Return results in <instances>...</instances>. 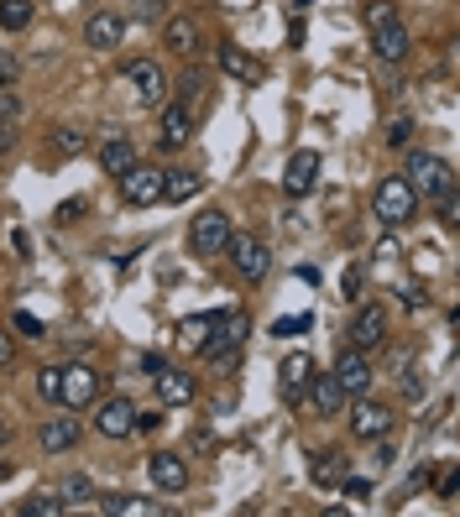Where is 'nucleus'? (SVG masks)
Wrapping results in <instances>:
<instances>
[{
  "label": "nucleus",
  "instance_id": "obj_31",
  "mask_svg": "<svg viewBox=\"0 0 460 517\" xmlns=\"http://www.w3.org/2000/svg\"><path fill=\"white\" fill-rule=\"evenodd\" d=\"M204 79H210V74H204V68H189V74H183L178 79V89H173V100H183V105H199V94H204Z\"/></svg>",
  "mask_w": 460,
  "mask_h": 517
},
{
  "label": "nucleus",
  "instance_id": "obj_48",
  "mask_svg": "<svg viewBox=\"0 0 460 517\" xmlns=\"http://www.w3.org/2000/svg\"><path fill=\"white\" fill-rule=\"evenodd\" d=\"M440 497H445V502H455V497H460V476H445V486H440Z\"/></svg>",
  "mask_w": 460,
  "mask_h": 517
},
{
  "label": "nucleus",
  "instance_id": "obj_13",
  "mask_svg": "<svg viewBox=\"0 0 460 517\" xmlns=\"http://www.w3.org/2000/svg\"><path fill=\"white\" fill-rule=\"evenodd\" d=\"M95 429L105 439H131L136 434V403H131V397H110V403H100Z\"/></svg>",
  "mask_w": 460,
  "mask_h": 517
},
{
  "label": "nucleus",
  "instance_id": "obj_26",
  "mask_svg": "<svg viewBox=\"0 0 460 517\" xmlns=\"http://www.w3.org/2000/svg\"><path fill=\"white\" fill-rule=\"evenodd\" d=\"M204 188V178L199 173H189V168H173V173H163V204H189L194 194Z\"/></svg>",
  "mask_w": 460,
  "mask_h": 517
},
{
  "label": "nucleus",
  "instance_id": "obj_19",
  "mask_svg": "<svg viewBox=\"0 0 460 517\" xmlns=\"http://www.w3.org/2000/svg\"><path fill=\"white\" fill-rule=\"evenodd\" d=\"M309 397H314V408H319V418H340V413H345V403H351V397H345V387L335 382L330 371H325V376L314 371V382H309Z\"/></svg>",
  "mask_w": 460,
  "mask_h": 517
},
{
  "label": "nucleus",
  "instance_id": "obj_37",
  "mask_svg": "<svg viewBox=\"0 0 460 517\" xmlns=\"http://www.w3.org/2000/svg\"><path fill=\"white\" fill-rule=\"evenodd\" d=\"M11 324H16V335H27V340H42V335H48V329H42V319H37V314H27V309H21Z\"/></svg>",
  "mask_w": 460,
  "mask_h": 517
},
{
  "label": "nucleus",
  "instance_id": "obj_29",
  "mask_svg": "<svg viewBox=\"0 0 460 517\" xmlns=\"http://www.w3.org/2000/svg\"><path fill=\"white\" fill-rule=\"evenodd\" d=\"M32 21V0H0V32H21Z\"/></svg>",
  "mask_w": 460,
  "mask_h": 517
},
{
  "label": "nucleus",
  "instance_id": "obj_32",
  "mask_svg": "<svg viewBox=\"0 0 460 517\" xmlns=\"http://www.w3.org/2000/svg\"><path fill=\"white\" fill-rule=\"evenodd\" d=\"M361 21H366V32H377V27H387V21H398V6L393 0H366Z\"/></svg>",
  "mask_w": 460,
  "mask_h": 517
},
{
  "label": "nucleus",
  "instance_id": "obj_16",
  "mask_svg": "<svg viewBox=\"0 0 460 517\" xmlns=\"http://www.w3.org/2000/svg\"><path fill=\"white\" fill-rule=\"evenodd\" d=\"M345 408H351V403H345ZM351 434L356 439H387V434H393V413H387L382 403H366V397H361V403L351 408Z\"/></svg>",
  "mask_w": 460,
  "mask_h": 517
},
{
  "label": "nucleus",
  "instance_id": "obj_51",
  "mask_svg": "<svg viewBox=\"0 0 460 517\" xmlns=\"http://www.w3.org/2000/svg\"><path fill=\"white\" fill-rule=\"evenodd\" d=\"M11 476V460H0V481H6Z\"/></svg>",
  "mask_w": 460,
  "mask_h": 517
},
{
  "label": "nucleus",
  "instance_id": "obj_35",
  "mask_svg": "<svg viewBox=\"0 0 460 517\" xmlns=\"http://www.w3.org/2000/svg\"><path fill=\"white\" fill-rule=\"evenodd\" d=\"M58 387H63V366H42L37 371V392L48 397V403H58Z\"/></svg>",
  "mask_w": 460,
  "mask_h": 517
},
{
  "label": "nucleus",
  "instance_id": "obj_20",
  "mask_svg": "<svg viewBox=\"0 0 460 517\" xmlns=\"http://www.w3.org/2000/svg\"><path fill=\"white\" fill-rule=\"evenodd\" d=\"M309 476H314V486L335 491L345 476H351V460H345L340 450H314V460H309Z\"/></svg>",
  "mask_w": 460,
  "mask_h": 517
},
{
  "label": "nucleus",
  "instance_id": "obj_36",
  "mask_svg": "<svg viewBox=\"0 0 460 517\" xmlns=\"http://www.w3.org/2000/svg\"><path fill=\"white\" fill-rule=\"evenodd\" d=\"M204 329H210V314H194V319H183L178 340H183V345H199V340H204Z\"/></svg>",
  "mask_w": 460,
  "mask_h": 517
},
{
  "label": "nucleus",
  "instance_id": "obj_46",
  "mask_svg": "<svg viewBox=\"0 0 460 517\" xmlns=\"http://www.w3.org/2000/svg\"><path fill=\"white\" fill-rule=\"evenodd\" d=\"M79 215H84V199H68V204L58 209V220H63V225H68V220H79Z\"/></svg>",
  "mask_w": 460,
  "mask_h": 517
},
{
  "label": "nucleus",
  "instance_id": "obj_17",
  "mask_svg": "<svg viewBox=\"0 0 460 517\" xmlns=\"http://www.w3.org/2000/svg\"><path fill=\"white\" fill-rule=\"evenodd\" d=\"M372 53H377L387 68L408 63V53H413V37H408V27H403V21H387V27H377V32H372Z\"/></svg>",
  "mask_w": 460,
  "mask_h": 517
},
{
  "label": "nucleus",
  "instance_id": "obj_12",
  "mask_svg": "<svg viewBox=\"0 0 460 517\" xmlns=\"http://www.w3.org/2000/svg\"><path fill=\"white\" fill-rule=\"evenodd\" d=\"M314 183H319V152H293L288 157V168H283V194L288 199H304V194H314Z\"/></svg>",
  "mask_w": 460,
  "mask_h": 517
},
{
  "label": "nucleus",
  "instance_id": "obj_9",
  "mask_svg": "<svg viewBox=\"0 0 460 517\" xmlns=\"http://www.w3.org/2000/svg\"><path fill=\"white\" fill-rule=\"evenodd\" d=\"M351 345L366 350V356L387 345V309H382V303H361V309H356V319H351Z\"/></svg>",
  "mask_w": 460,
  "mask_h": 517
},
{
  "label": "nucleus",
  "instance_id": "obj_22",
  "mask_svg": "<svg viewBox=\"0 0 460 517\" xmlns=\"http://www.w3.org/2000/svg\"><path fill=\"white\" fill-rule=\"evenodd\" d=\"M100 512H110V517H163L168 507L163 502H147V497H126V491H105L100 497Z\"/></svg>",
  "mask_w": 460,
  "mask_h": 517
},
{
  "label": "nucleus",
  "instance_id": "obj_41",
  "mask_svg": "<svg viewBox=\"0 0 460 517\" xmlns=\"http://www.w3.org/2000/svg\"><path fill=\"white\" fill-rule=\"evenodd\" d=\"M340 298H361V267H351L340 277Z\"/></svg>",
  "mask_w": 460,
  "mask_h": 517
},
{
  "label": "nucleus",
  "instance_id": "obj_7",
  "mask_svg": "<svg viewBox=\"0 0 460 517\" xmlns=\"http://www.w3.org/2000/svg\"><path fill=\"white\" fill-rule=\"evenodd\" d=\"M121 199H126L131 209L163 204V168H142V162H136L131 173H121Z\"/></svg>",
  "mask_w": 460,
  "mask_h": 517
},
{
  "label": "nucleus",
  "instance_id": "obj_39",
  "mask_svg": "<svg viewBox=\"0 0 460 517\" xmlns=\"http://www.w3.org/2000/svg\"><path fill=\"white\" fill-rule=\"evenodd\" d=\"M340 491H345L351 502H366V497H372V481H366V476H345V481H340Z\"/></svg>",
  "mask_w": 460,
  "mask_h": 517
},
{
  "label": "nucleus",
  "instance_id": "obj_25",
  "mask_svg": "<svg viewBox=\"0 0 460 517\" xmlns=\"http://www.w3.org/2000/svg\"><path fill=\"white\" fill-rule=\"evenodd\" d=\"M100 168L110 173V178H121V173H131L136 168V147L126 136H110L105 147H100Z\"/></svg>",
  "mask_w": 460,
  "mask_h": 517
},
{
  "label": "nucleus",
  "instance_id": "obj_18",
  "mask_svg": "<svg viewBox=\"0 0 460 517\" xmlns=\"http://www.w3.org/2000/svg\"><path fill=\"white\" fill-rule=\"evenodd\" d=\"M126 37V16H115V11H95L84 21V42L95 47V53H115Z\"/></svg>",
  "mask_w": 460,
  "mask_h": 517
},
{
  "label": "nucleus",
  "instance_id": "obj_30",
  "mask_svg": "<svg viewBox=\"0 0 460 517\" xmlns=\"http://www.w3.org/2000/svg\"><path fill=\"white\" fill-rule=\"evenodd\" d=\"M58 512H68L58 491H37L32 502H21V517H58Z\"/></svg>",
  "mask_w": 460,
  "mask_h": 517
},
{
  "label": "nucleus",
  "instance_id": "obj_3",
  "mask_svg": "<svg viewBox=\"0 0 460 517\" xmlns=\"http://www.w3.org/2000/svg\"><path fill=\"white\" fill-rule=\"evenodd\" d=\"M230 235H236V225H230L225 209H199L194 225H189V246H194L199 256H225Z\"/></svg>",
  "mask_w": 460,
  "mask_h": 517
},
{
  "label": "nucleus",
  "instance_id": "obj_5",
  "mask_svg": "<svg viewBox=\"0 0 460 517\" xmlns=\"http://www.w3.org/2000/svg\"><path fill=\"white\" fill-rule=\"evenodd\" d=\"M330 376H335V382L345 387V397H366V392H372V382H377L372 356H366V350H356V345H345V350H340Z\"/></svg>",
  "mask_w": 460,
  "mask_h": 517
},
{
  "label": "nucleus",
  "instance_id": "obj_21",
  "mask_svg": "<svg viewBox=\"0 0 460 517\" xmlns=\"http://www.w3.org/2000/svg\"><path fill=\"white\" fill-rule=\"evenodd\" d=\"M220 74L225 79H241V84H257L262 79V63L251 58V53H241L236 42H220Z\"/></svg>",
  "mask_w": 460,
  "mask_h": 517
},
{
  "label": "nucleus",
  "instance_id": "obj_28",
  "mask_svg": "<svg viewBox=\"0 0 460 517\" xmlns=\"http://www.w3.org/2000/svg\"><path fill=\"white\" fill-rule=\"evenodd\" d=\"M314 329V314H283V319H272L267 335L272 340H298V335H309Z\"/></svg>",
  "mask_w": 460,
  "mask_h": 517
},
{
  "label": "nucleus",
  "instance_id": "obj_49",
  "mask_svg": "<svg viewBox=\"0 0 460 517\" xmlns=\"http://www.w3.org/2000/svg\"><path fill=\"white\" fill-rule=\"evenodd\" d=\"M11 141H16V131H11V126H0V152H11Z\"/></svg>",
  "mask_w": 460,
  "mask_h": 517
},
{
  "label": "nucleus",
  "instance_id": "obj_2",
  "mask_svg": "<svg viewBox=\"0 0 460 517\" xmlns=\"http://www.w3.org/2000/svg\"><path fill=\"white\" fill-rule=\"evenodd\" d=\"M403 178H408V188H413V194H419L424 204H429V199H440L445 188H455L450 162H445V157H434V152H408Z\"/></svg>",
  "mask_w": 460,
  "mask_h": 517
},
{
  "label": "nucleus",
  "instance_id": "obj_33",
  "mask_svg": "<svg viewBox=\"0 0 460 517\" xmlns=\"http://www.w3.org/2000/svg\"><path fill=\"white\" fill-rule=\"evenodd\" d=\"M58 497H63V507H79V502L95 497V481H89V476H68V481L58 486Z\"/></svg>",
  "mask_w": 460,
  "mask_h": 517
},
{
  "label": "nucleus",
  "instance_id": "obj_6",
  "mask_svg": "<svg viewBox=\"0 0 460 517\" xmlns=\"http://www.w3.org/2000/svg\"><path fill=\"white\" fill-rule=\"evenodd\" d=\"M58 403L63 408H89V403H100V371L95 366H63V387H58Z\"/></svg>",
  "mask_w": 460,
  "mask_h": 517
},
{
  "label": "nucleus",
  "instance_id": "obj_43",
  "mask_svg": "<svg viewBox=\"0 0 460 517\" xmlns=\"http://www.w3.org/2000/svg\"><path fill=\"white\" fill-rule=\"evenodd\" d=\"M136 366H142L147 376H157V371L168 366V356H157V350H142V361H136Z\"/></svg>",
  "mask_w": 460,
  "mask_h": 517
},
{
  "label": "nucleus",
  "instance_id": "obj_4",
  "mask_svg": "<svg viewBox=\"0 0 460 517\" xmlns=\"http://www.w3.org/2000/svg\"><path fill=\"white\" fill-rule=\"evenodd\" d=\"M121 79L131 84L136 105H163L168 100V74H163V63H157V58H136Z\"/></svg>",
  "mask_w": 460,
  "mask_h": 517
},
{
  "label": "nucleus",
  "instance_id": "obj_1",
  "mask_svg": "<svg viewBox=\"0 0 460 517\" xmlns=\"http://www.w3.org/2000/svg\"><path fill=\"white\" fill-rule=\"evenodd\" d=\"M372 215H377V225H387V230H398V225H408L413 215H419V194L408 188V178H403V173L377 183V194H372Z\"/></svg>",
  "mask_w": 460,
  "mask_h": 517
},
{
  "label": "nucleus",
  "instance_id": "obj_44",
  "mask_svg": "<svg viewBox=\"0 0 460 517\" xmlns=\"http://www.w3.org/2000/svg\"><path fill=\"white\" fill-rule=\"evenodd\" d=\"M11 356H16V345H11V329H0V371L11 366Z\"/></svg>",
  "mask_w": 460,
  "mask_h": 517
},
{
  "label": "nucleus",
  "instance_id": "obj_27",
  "mask_svg": "<svg viewBox=\"0 0 460 517\" xmlns=\"http://www.w3.org/2000/svg\"><path fill=\"white\" fill-rule=\"evenodd\" d=\"M48 141H53V152H58V157H79V152L89 147V131H84L79 121H63V126H53V136H48Z\"/></svg>",
  "mask_w": 460,
  "mask_h": 517
},
{
  "label": "nucleus",
  "instance_id": "obj_10",
  "mask_svg": "<svg viewBox=\"0 0 460 517\" xmlns=\"http://www.w3.org/2000/svg\"><path fill=\"white\" fill-rule=\"evenodd\" d=\"M189 136H194V110L183 105V100H163V126H157V141H163V152H178V147H189Z\"/></svg>",
  "mask_w": 460,
  "mask_h": 517
},
{
  "label": "nucleus",
  "instance_id": "obj_40",
  "mask_svg": "<svg viewBox=\"0 0 460 517\" xmlns=\"http://www.w3.org/2000/svg\"><path fill=\"white\" fill-rule=\"evenodd\" d=\"M403 397H424V376H419V366H408V361H403Z\"/></svg>",
  "mask_w": 460,
  "mask_h": 517
},
{
  "label": "nucleus",
  "instance_id": "obj_47",
  "mask_svg": "<svg viewBox=\"0 0 460 517\" xmlns=\"http://www.w3.org/2000/svg\"><path fill=\"white\" fill-rule=\"evenodd\" d=\"M16 84V58H0V89Z\"/></svg>",
  "mask_w": 460,
  "mask_h": 517
},
{
  "label": "nucleus",
  "instance_id": "obj_24",
  "mask_svg": "<svg viewBox=\"0 0 460 517\" xmlns=\"http://www.w3.org/2000/svg\"><path fill=\"white\" fill-rule=\"evenodd\" d=\"M163 47H173L178 58H194L199 53V27H194V21H183V16L163 21Z\"/></svg>",
  "mask_w": 460,
  "mask_h": 517
},
{
  "label": "nucleus",
  "instance_id": "obj_15",
  "mask_svg": "<svg viewBox=\"0 0 460 517\" xmlns=\"http://www.w3.org/2000/svg\"><path fill=\"white\" fill-rule=\"evenodd\" d=\"M309 382H314V361L304 356V350L278 366V392H283V403H304V397H309Z\"/></svg>",
  "mask_w": 460,
  "mask_h": 517
},
{
  "label": "nucleus",
  "instance_id": "obj_14",
  "mask_svg": "<svg viewBox=\"0 0 460 517\" xmlns=\"http://www.w3.org/2000/svg\"><path fill=\"white\" fill-rule=\"evenodd\" d=\"M152 382H157V403H163V408H189L194 397H199V382H194L189 371H173V366H163V371L152 376Z\"/></svg>",
  "mask_w": 460,
  "mask_h": 517
},
{
  "label": "nucleus",
  "instance_id": "obj_8",
  "mask_svg": "<svg viewBox=\"0 0 460 517\" xmlns=\"http://www.w3.org/2000/svg\"><path fill=\"white\" fill-rule=\"evenodd\" d=\"M225 256L236 262V272H241L246 282H262V277H267V267H272V251L257 241V235H230Z\"/></svg>",
  "mask_w": 460,
  "mask_h": 517
},
{
  "label": "nucleus",
  "instance_id": "obj_11",
  "mask_svg": "<svg viewBox=\"0 0 460 517\" xmlns=\"http://www.w3.org/2000/svg\"><path fill=\"white\" fill-rule=\"evenodd\" d=\"M147 476H152L157 491L178 497V491L189 486V465H183V455H173V450H157V455H147Z\"/></svg>",
  "mask_w": 460,
  "mask_h": 517
},
{
  "label": "nucleus",
  "instance_id": "obj_45",
  "mask_svg": "<svg viewBox=\"0 0 460 517\" xmlns=\"http://www.w3.org/2000/svg\"><path fill=\"white\" fill-rule=\"evenodd\" d=\"M11 246H16V256H21V262H27V256H32V241H27V230H11Z\"/></svg>",
  "mask_w": 460,
  "mask_h": 517
},
{
  "label": "nucleus",
  "instance_id": "obj_23",
  "mask_svg": "<svg viewBox=\"0 0 460 517\" xmlns=\"http://www.w3.org/2000/svg\"><path fill=\"white\" fill-rule=\"evenodd\" d=\"M79 418H53V423H42V450L48 455H63V450H74L79 444Z\"/></svg>",
  "mask_w": 460,
  "mask_h": 517
},
{
  "label": "nucleus",
  "instance_id": "obj_50",
  "mask_svg": "<svg viewBox=\"0 0 460 517\" xmlns=\"http://www.w3.org/2000/svg\"><path fill=\"white\" fill-rule=\"evenodd\" d=\"M0 444H11V423L6 418H0Z\"/></svg>",
  "mask_w": 460,
  "mask_h": 517
},
{
  "label": "nucleus",
  "instance_id": "obj_34",
  "mask_svg": "<svg viewBox=\"0 0 460 517\" xmlns=\"http://www.w3.org/2000/svg\"><path fill=\"white\" fill-rule=\"evenodd\" d=\"M429 204L440 209V225H445V230H455V225H460V194H455V188H445V194H440V199H429Z\"/></svg>",
  "mask_w": 460,
  "mask_h": 517
},
{
  "label": "nucleus",
  "instance_id": "obj_52",
  "mask_svg": "<svg viewBox=\"0 0 460 517\" xmlns=\"http://www.w3.org/2000/svg\"><path fill=\"white\" fill-rule=\"evenodd\" d=\"M157 6H173V0H157Z\"/></svg>",
  "mask_w": 460,
  "mask_h": 517
},
{
  "label": "nucleus",
  "instance_id": "obj_42",
  "mask_svg": "<svg viewBox=\"0 0 460 517\" xmlns=\"http://www.w3.org/2000/svg\"><path fill=\"white\" fill-rule=\"evenodd\" d=\"M408 136H413V121H393V126H387V141H393V147H408Z\"/></svg>",
  "mask_w": 460,
  "mask_h": 517
},
{
  "label": "nucleus",
  "instance_id": "obj_38",
  "mask_svg": "<svg viewBox=\"0 0 460 517\" xmlns=\"http://www.w3.org/2000/svg\"><path fill=\"white\" fill-rule=\"evenodd\" d=\"M21 121V100L11 89H0V126H16Z\"/></svg>",
  "mask_w": 460,
  "mask_h": 517
}]
</instances>
